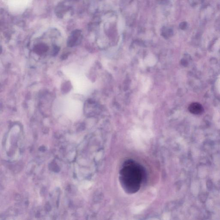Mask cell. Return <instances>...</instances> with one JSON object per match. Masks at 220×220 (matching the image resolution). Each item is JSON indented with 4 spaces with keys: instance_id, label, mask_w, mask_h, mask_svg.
<instances>
[{
    "instance_id": "cell-4",
    "label": "cell",
    "mask_w": 220,
    "mask_h": 220,
    "mask_svg": "<svg viewBox=\"0 0 220 220\" xmlns=\"http://www.w3.org/2000/svg\"><path fill=\"white\" fill-rule=\"evenodd\" d=\"M189 111L195 115L201 114L203 111V108L201 104L197 102L191 103L189 107Z\"/></svg>"
},
{
    "instance_id": "cell-7",
    "label": "cell",
    "mask_w": 220,
    "mask_h": 220,
    "mask_svg": "<svg viewBox=\"0 0 220 220\" xmlns=\"http://www.w3.org/2000/svg\"><path fill=\"white\" fill-rule=\"evenodd\" d=\"M206 185H207L208 189L209 190H211L212 188V182L210 180L208 181L207 183H206Z\"/></svg>"
},
{
    "instance_id": "cell-8",
    "label": "cell",
    "mask_w": 220,
    "mask_h": 220,
    "mask_svg": "<svg viewBox=\"0 0 220 220\" xmlns=\"http://www.w3.org/2000/svg\"><path fill=\"white\" fill-rule=\"evenodd\" d=\"M206 195L205 194H202L201 195H200V200H202V202H205L206 201Z\"/></svg>"
},
{
    "instance_id": "cell-2",
    "label": "cell",
    "mask_w": 220,
    "mask_h": 220,
    "mask_svg": "<svg viewBox=\"0 0 220 220\" xmlns=\"http://www.w3.org/2000/svg\"><path fill=\"white\" fill-rule=\"evenodd\" d=\"M75 70L73 71L71 67L69 68L68 75L71 78L75 91L80 93H85L90 89V83L85 76L81 75L76 67Z\"/></svg>"
},
{
    "instance_id": "cell-1",
    "label": "cell",
    "mask_w": 220,
    "mask_h": 220,
    "mask_svg": "<svg viewBox=\"0 0 220 220\" xmlns=\"http://www.w3.org/2000/svg\"><path fill=\"white\" fill-rule=\"evenodd\" d=\"M145 176V170L141 165L133 160H128L120 170L119 181L126 193L133 194L140 189Z\"/></svg>"
},
{
    "instance_id": "cell-3",
    "label": "cell",
    "mask_w": 220,
    "mask_h": 220,
    "mask_svg": "<svg viewBox=\"0 0 220 220\" xmlns=\"http://www.w3.org/2000/svg\"><path fill=\"white\" fill-rule=\"evenodd\" d=\"M65 113L71 118H76L81 114L82 105L79 101L70 100L65 104Z\"/></svg>"
},
{
    "instance_id": "cell-6",
    "label": "cell",
    "mask_w": 220,
    "mask_h": 220,
    "mask_svg": "<svg viewBox=\"0 0 220 220\" xmlns=\"http://www.w3.org/2000/svg\"><path fill=\"white\" fill-rule=\"evenodd\" d=\"M145 81L143 83V91L146 92L147 91V89L149 87V80H145Z\"/></svg>"
},
{
    "instance_id": "cell-5",
    "label": "cell",
    "mask_w": 220,
    "mask_h": 220,
    "mask_svg": "<svg viewBox=\"0 0 220 220\" xmlns=\"http://www.w3.org/2000/svg\"><path fill=\"white\" fill-rule=\"evenodd\" d=\"M147 64H148L149 66H151V65H152V66H153V65H154L155 63L156 59H155L154 58L153 56H150L147 59Z\"/></svg>"
}]
</instances>
